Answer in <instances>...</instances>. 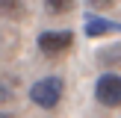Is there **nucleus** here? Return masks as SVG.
Segmentation results:
<instances>
[{
  "mask_svg": "<svg viewBox=\"0 0 121 118\" xmlns=\"http://www.w3.org/2000/svg\"><path fill=\"white\" fill-rule=\"evenodd\" d=\"M30 97L41 109H53L62 100V80L59 77H41V80H35L33 88H30Z\"/></svg>",
  "mask_w": 121,
  "mask_h": 118,
  "instance_id": "obj_1",
  "label": "nucleus"
},
{
  "mask_svg": "<svg viewBox=\"0 0 121 118\" xmlns=\"http://www.w3.org/2000/svg\"><path fill=\"white\" fill-rule=\"evenodd\" d=\"M95 97H98V103L109 106V109L118 106V103H121V77H118V74H104V77H98Z\"/></svg>",
  "mask_w": 121,
  "mask_h": 118,
  "instance_id": "obj_2",
  "label": "nucleus"
},
{
  "mask_svg": "<svg viewBox=\"0 0 121 118\" xmlns=\"http://www.w3.org/2000/svg\"><path fill=\"white\" fill-rule=\"evenodd\" d=\"M74 41V35L68 30H47V33L39 35V50L47 53V56H56V53H65Z\"/></svg>",
  "mask_w": 121,
  "mask_h": 118,
  "instance_id": "obj_3",
  "label": "nucleus"
},
{
  "mask_svg": "<svg viewBox=\"0 0 121 118\" xmlns=\"http://www.w3.org/2000/svg\"><path fill=\"white\" fill-rule=\"evenodd\" d=\"M112 33H118V24L115 21H106V18H89V21H86V35H92V38L112 35Z\"/></svg>",
  "mask_w": 121,
  "mask_h": 118,
  "instance_id": "obj_4",
  "label": "nucleus"
},
{
  "mask_svg": "<svg viewBox=\"0 0 121 118\" xmlns=\"http://www.w3.org/2000/svg\"><path fill=\"white\" fill-rule=\"evenodd\" d=\"M0 12L9 18H21V0H0Z\"/></svg>",
  "mask_w": 121,
  "mask_h": 118,
  "instance_id": "obj_5",
  "label": "nucleus"
},
{
  "mask_svg": "<svg viewBox=\"0 0 121 118\" xmlns=\"http://www.w3.org/2000/svg\"><path fill=\"white\" fill-rule=\"evenodd\" d=\"M44 6L50 12H56V15H65V12L74 6V0H44Z\"/></svg>",
  "mask_w": 121,
  "mask_h": 118,
  "instance_id": "obj_6",
  "label": "nucleus"
},
{
  "mask_svg": "<svg viewBox=\"0 0 121 118\" xmlns=\"http://www.w3.org/2000/svg\"><path fill=\"white\" fill-rule=\"evenodd\" d=\"M112 3H115V0H89V6H92V9H109Z\"/></svg>",
  "mask_w": 121,
  "mask_h": 118,
  "instance_id": "obj_7",
  "label": "nucleus"
},
{
  "mask_svg": "<svg viewBox=\"0 0 121 118\" xmlns=\"http://www.w3.org/2000/svg\"><path fill=\"white\" fill-rule=\"evenodd\" d=\"M6 97H12V92H9V88H3V86H0V100H6Z\"/></svg>",
  "mask_w": 121,
  "mask_h": 118,
  "instance_id": "obj_8",
  "label": "nucleus"
},
{
  "mask_svg": "<svg viewBox=\"0 0 121 118\" xmlns=\"http://www.w3.org/2000/svg\"><path fill=\"white\" fill-rule=\"evenodd\" d=\"M0 118H12V115H6V112H0Z\"/></svg>",
  "mask_w": 121,
  "mask_h": 118,
  "instance_id": "obj_9",
  "label": "nucleus"
}]
</instances>
